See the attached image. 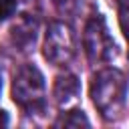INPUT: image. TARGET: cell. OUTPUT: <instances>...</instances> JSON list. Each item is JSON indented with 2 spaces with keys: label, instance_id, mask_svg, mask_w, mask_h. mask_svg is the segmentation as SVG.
<instances>
[{
  "label": "cell",
  "instance_id": "30bf717a",
  "mask_svg": "<svg viewBox=\"0 0 129 129\" xmlns=\"http://www.w3.org/2000/svg\"><path fill=\"white\" fill-rule=\"evenodd\" d=\"M52 4H54L56 8H60V10H64V8H69V6L73 4V0H52Z\"/></svg>",
  "mask_w": 129,
  "mask_h": 129
},
{
  "label": "cell",
  "instance_id": "277c9868",
  "mask_svg": "<svg viewBox=\"0 0 129 129\" xmlns=\"http://www.w3.org/2000/svg\"><path fill=\"white\" fill-rule=\"evenodd\" d=\"M42 54L52 64H67L75 56V36L69 24L50 22L44 34Z\"/></svg>",
  "mask_w": 129,
  "mask_h": 129
},
{
  "label": "cell",
  "instance_id": "3957f363",
  "mask_svg": "<svg viewBox=\"0 0 129 129\" xmlns=\"http://www.w3.org/2000/svg\"><path fill=\"white\" fill-rule=\"evenodd\" d=\"M83 44H85L87 58L95 64L107 62L115 54V42L101 16L89 18V22L85 26V34H83Z\"/></svg>",
  "mask_w": 129,
  "mask_h": 129
},
{
  "label": "cell",
  "instance_id": "8992f818",
  "mask_svg": "<svg viewBox=\"0 0 129 129\" xmlns=\"http://www.w3.org/2000/svg\"><path fill=\"white\" fill-rule=\"evenodd\" d=\"M79 79L73 73H62L54 79V87H52V97L60 107H69L79 99Z\"/></svg>",
  "mask_w": 129,
  "mask_h": 129
},
{
  "label": "cell",
  "instance_id": "ba28073f",
  "mask_svg": "<svg viewBox=\"0 0 129 129\" xmlns=\"http://www.w3.org/2000/svg\"><path fill=\"white\" fill-rule=\"evenodd\" d=\"M119 26L129 40V0H119Z\"/></svg>",
  "mask_w": 129,
  "mask_h": 129
},
{
  "label": "cell",
  "instance_id": "8fae6325",
  "mask_svg": "<svg viewBox=\"0 0 129 129\" xmlns=\"http://www.w3.org/2000/svg\"><path fill=\"white\" fill-rule=\"evenodd\" d=\"M8 125V115L4 111H0V127H6Z\"/></svg>",
  "mask_w": 129,
  "mask_h": 129
},
{
  "label": "cell",
  "instance_id": "7c38bea8",
  "mask_svg": "<svg viewBox=\"0 0 129 129\" xmlns=\"http://www.w3.org/2000/svg\"><path fill=\"white\" fill-rule=\"evenodd\" d=\"M0 91H2V77H0Z\"/></svg>",
  "mask_w": 129,
  "mask_h": 129
},
{
  "label": "cell",
  "instance_id": "7a4b0ae2",
  "mask_svg": "<svg viewBox=\"0 0 129 129\" xmlns=\"http://www.w3.org/2000/svg\"><path fill=\"white\" fill-rule=\"evenodd\" d=\"M12 99L26 113L44 111V77L34 64H24L12 81Z\"/></svg>",
  "mask_w": 129,
  "mask_h": 129
},
{
  "label": "cell",
  "instance_id": "9c48e42d",
  "mask_svg": "<svg viewBox=\"0 0 129 129\" xmlns=\"http://www.w3.org/2000/svg\"><path fill=\"white\" fill-rule=\"evenodd\" d=\"M16 10V0H0V22L12 16Z\"/></svg>",
  "mask_w": 129,
  "mask_h": 129
},
{
  "label": "cell",
  "instance_id": "52a82bcc",
  "mask_svg": "<svg viewBox=\"0 0 129 129\" xmlns=\"http://www.w3.org/2000/svg\"><path fill=\"white\" fill-rule=\"evenodd\" d=\"M54 125L56 127H89L91 123H89V119L85 117V113L83 111H79V109H75V111H67V113H62L56 121H54Z\"/></svg>",
  "mask_w": 129,
  "mask_h": 129
},
{
  "label": "cell",
  "instance_id": "5b68a950",
  "mask_svg": "<svg viewBox=\"0 0 129 129\" xmlns=\"http://www.w3.org/2000/svg\"><path fill=\"white\" fill-rule=\"evenodd\" d=\"M36 34H38V22L36 18L28 16V14H22L12 26H10V38H12V44L20 50H30L36 42Z\"/></svg>",
  "mask_w": 129,
  "mask_h": 129
},
{
  "label": "cell",
  "instance_id": "6da1fadb",
  "mask_svg": "<svg viewBox=\"0 0 129 129\" xmlns=\"http://www.w3.org/2000/svg\"><path fill=\"white\" fill-rule=\"evenodd\" d=\"M91 99L105 119H117L127 101V77L119 69H103L91 81Z\"/></svg>",
  "mask_w": 129,
  "mask_h": 129
}]
</instances>
